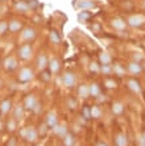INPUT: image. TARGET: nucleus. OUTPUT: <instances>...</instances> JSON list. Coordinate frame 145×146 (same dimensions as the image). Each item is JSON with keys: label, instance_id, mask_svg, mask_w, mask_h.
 Instances as JSON below:
<instances>
[{"label": "nucleus", "instance_id": "cd10ccee", "mask_svg": "<svg viewBox=\"0 0 145 146\" xmlns=\"http://www.w3.org/2000/svg\"><path fill=\"white\" fill-rule=\"evenodd\" d=\"M112 66H114V75H116L118 78H124L127 74V67L120 62H115Z\"/></svg>", "mask_w": 145, "mask_h": 146}, {"label": "nucleus", "instance_id": "f257e3e1", "mask_svg": "<svg viewBox=\"0 0 145 146\" xmlns=\"http://www.w3.org/2000/svg\"><path fill=\"white\" fill-rule=\"evenodd\" d=\"M36 76V72H34V68L31 66H23V67L17 68L16 72V82L20 83V84H28L31 83L32 80Z\"/></svg>", "mask_w": 145, "mask_h": 146}, {"label": "nucleus", "instance_id": "b1692460", "mask_svg": "<svg viewBox=\"0 0 145 146\" xmlns=\"http://www.w3.org/2000/svg\"><path fill=\"white\" fill-rule=\"evenodd\" d=\"M98 61L100 65H112L114 63V58H112V55L108 51L102 50V51H99V54H98Z\"/></svg>", "mask_w": 145, "mask_h": 146}, {"label": "nucleus", "instance_id": "5701e85b", "mask_svg": "<svg viewBox=\"0 0 145 146\" xmlns=\"http://www.w3.org/2000/svg\"><path fill=\"white\" fill-rule=\"evenodd\" d=\"M44 121L46 122V125L49 126V129H53L54 126L59 122V120H58V115L54 112V111H49V112L45 115Z\"/></svg>", "mask_w": 145, "mask_h": 146}, {"label": "nucleus", "instance_id": "393cba45", "mask_svg": "<svg viewBox=\"0 0 145 146\" xmlns=\"http://www.w3.org/2000/svg\"><path fill=\"white\" fill-rule=\"evenodd\" d=\"M90 113H91L92 120H100L103 117V108L100 107V104H92L90 106Z\"/></svg>", "mask_w": 145, "mask_h": 146}, {"label": "nucleus", "instance_id": "f3484780", "mask_svg": "<svg viewBox=\"0 0 145 146\" xmlns=\"http://www.w3.org/2000/svg\"><path fill=\"white\" fill-rule=\"evenodd\" d=\"M77 96L81 100H87L90 98V88H88V83H79L77 86Z\"/></svg>", "mask_w": 145, "mask_h": 146}, {"label": "nucleus", "instance_id": "39448f33", "mask_svg": "<svg viewBox=\"0 0 145 146\" xmlns=\"http://www.w3.org/2000/svg\"><path fill=\"white\" fill-rule=\"evenodd\" d=\"M37 29L34 27H31V25H28V27H24V29L20 32V40L21 44L24 42H33L36 38H37Z\"/></svg>", "mask_w": 145, "mask_h": 146}, {"label": "nucleus", "instance_id": "4c0bfd02", "mask_svg": "<svg viewBox=\"0 0 145 146\" xmlns=\"http://www.w3.org/2000/svg\"><path fill=\"white\" fill-rule=\"evenodd\" d=\"M51 76H53V74H51V71L49 70V68H46V70H44V71L40 72V79L44 83H47V82L51 80Z\"/></svg>", "mask_w": 145, "mask_h": 146}, {"label": "nucleus", "instance_id": "09e8293b", "mask_svg": "<svg viewBox=\"0 0 145 146\" xmlns=\"http://www.w3.org/2000/svg\"><path fill=\"white\" fill-rule=\"evenodd\" d=\"M1 117H3V113H1V111H0V121H1Z\"/></svg>", "mask_w": 145, "mask_h": 146}, {"label": "nucleus", "instance_id": "de8ad7c7", "mask_svg": "<svg viewBox=\"0 0 145 146\" xmlns=\"http://www.w3.org/2000/svg\"><path fill=\"white\" fill-rule=\"evenodd\" d=\"M8 1H11V0H0V3H8Z\"/></svg>", "mask_w": 145, "mask_h": 146}, {"label": "nucleus", "instance_id": "2f4dec72", "mask_svg": "<svg viewBox=\"0 0 145 146\" xmlns=\"http://www.w3.org/2000/svg\"><path fill=\"white\" fill-rule=\"evenodd\" d=\"M9 32V20L7 19H1L0 20V38L7 36V33Z\"/></svg>", "mask_w": 145, "mask_h": 146}, {"label": "nucleus", "instance_id": "ea45409f", "mask_svg": "<svg viewBox=\"0 0 145 146\" xmlns=\"http://www.w3.org/2000/svg\"><path fill=\"white\" fill-rule=\"evenodd\" d=\"M17 145H19V141H17V137L15 136H11L8 138L7 143H5V146H17Z\"/></svg>", "mask_w": 145, "mask_h": 146}, {"label": "nucleus", "instance_id": "37998d69", "mask_svg": "<svg viewBox=\"0 0 145 146\" xmlns=\"http://www.w3.org/2000/svg\"><path fill=\"white\" fill-rule=\"evenodd\" d=\"M96 146H110V145H108L106 141H99V142L96 143Z\"/></svg>", "mask_w": 145, "mask_h": 146}, {"label": "nucleus", "instance_id": "c03bdc74", "mask_svg": "<svg viewBox=\"0 0 145 146\" xmlns=\"http://www.w3.org/2000/svg\"><path fill=\"white\" fill-rule=\"evenodd\" d=\"M140 7H141L142 9H145V0H141V3H140Z\"/></svg>", "mask_w": 145, "mask_h": 146}, {"label": "nucleus", "instance_id": "f8f14e48", "mask_svg": "<svg viewBox=\"0 0 145 146\" xmlns=\"http://www.w3.org/2000/svg\"><path fill=\"white\" fill-rule=\"evenodd\" d=\"M25 24L19 17H12L9 20V33L11 34H19L24 29Z\"/></svg>", "mask_w": 145, "mask_h": 146}, {"label": "nucleus", "instance_id": "1a4fd4ad", "mask_svg": "<svg viewBox=\"0 0 145 146\" xmlns=\"http://www.w3.org/2000/svg\"><path fill=\"white\" fill-rule=\"evenodd\" d=\"M19 58L17 55H8L3 59V70L5 72H12L16 71L19 68Z\"/></svg>", "mask_w": 145, "mask_h": 146}, {"label": "nucleus", "instance_id": "f03ea898", "mask_svg": "<svg viewBox=\"0 0 145 146\" xmlns=\"http://www.w3.org/2000/svg\"><path fill=\"white\" fill-rule=\"evenodd\" d=\"M23 106L25 108L27 112H34L37 113L38 111H41V103L38 100L37 95L34 92H29L24 96L23 99Z\"/></svg>", "mask_w": 145, "mask_h": 146}, {"label": "nucleus", "instance_id": "79ce46f5", "mask_svg": "<svg viewBox=\"0 0 145 146\" xmlns=\"http://www.w3.org/2000/svg\"><path fill=\"white\" fill-rule=\"evenodd\" d=\"M140 143H141V146H145V129L142 130L141 138H140Z\"/></svg>", "mask_w": 145, "mask_h": 146}, {"label": "nucleus", "instance_id": "9d476101", "mask_svg": "<svg viewBox=\"0 0 145 146\" xmlns=\"http://www.w3.org/2000/svg\"><path fill=\"white\" fill-rule=\"evenodd\" d=\"M127 24L132 28H141L145 25V16L140 13L136 15H131V16L127 19Z\"/></svg>", "mask_w": 145, "mask_h": 146}, {"label": "nucleus", "instance_id": "0eeeda50", "mask_svg": "<svg viewBox=\"0 0 145 146\" xmlns=\"http://www.w3.org/2000/svg\"><path fill=\"white\" fill-rule=\"evenodd\" d=\"M125 67H127V74H129L133 78H138L140 75L144 74V66H142L141 62L129 61Z\"/></svg>", "mask_w": 145, "mask_h": 146}, {"label": "nucleus", "instance_id": "e433bc0d", "mask_svg": "<svg viewBox=\"0 0 145 146\" xmlns=\"http://www.w3.org/2000/svg\"><path fill=\"white\" fill-rule=\"evenodd\" d=\"M81 119L84 121L91 120V113H90V106H83L81 109Z\"/></svg>", "mask_w": 145, "mask_h": 146}, {"label": "nucleus", "instance_id": "2eb2a0df", "mask_svg": "<svg viewBox=\"0 0 145 146\" xmlns=\"http://www.w3.org/2000/svg\"><path fill=\"white\" fill-rule=\"evenodd\" d=\"M25 112H27V111H25V108H24L23 103H20V104L13 106V109H12L11 116H12V117H13V119L20 124V122L24 120V117H25Z\"/></svg>", "mask_w": 145, "mask_h": 146}, {"label": "nucleus", "instance_id": "f704fd0d", "mask_svg": "<svg viewBox=\"0 0 145 146\" xmlns=\"http://www.w3.org/2000/svg\"><path fill=\"white\" fill-rule=\"evenodd\" d=\"M62 143H63V146H74L75 145V136H74V133L69 132L67 134L62 138Z\"/></svg>", "mask_w": 145, "mask_h": 146}, {"label": "nucleus", "instance_id": "bb28decb", "mask_svg": "<svg viewBox=\"0 0 145 146\" xmlns=\"http://www.w3.org/2000/svg\"><path fill=\"white\" fill-rule=\"evenodd\" d=\"M88 71L92 76H98L100 75V63L98 59H91L88 62Z\"/></svg>", "mask_w": 145, "mask_h": 146}, {"label": "nucleus", "instance_id": "58836bf2", "mask_svg": "<svg viewBox=\"0 0 145 146\" xmlns=\"http://www.w3.org/2000/svg\"><path fill=\"white\" fill-rule=\"evenodd\" d=\"M90 17H91V15H90L88 11H82V12H79V15H78V20L82 21V23H87Z\"/></svg>", "mask_w": 145, "mask_h": 146}, {"label": "nucleus", "instance_id": "4be33fe9", "mask_svg": "<svg viewBox=\"0 0 145 146\" xmlns=\"http://www.w3.org/2000/svg\"><path fill=\"white\" fill-rule=\"evenodd\" d=\"M88 88H90V98H92L94 100L103 94V90H102L100 83H98L96 80L90 82V83H88Z\"/></svg>", "mask_w": 145, "mask_h": 146}, {"label": "nucleus", "instance_id": "72a5a7b5", "mask_svg": "<svg viewBox=\"0 0 145 146\" xmlns=\"http://www.w3.org/2000/svg\"><path fill=\"white\" fill-rule=\"evenodd\" d=\"M49 126L46 125V122L45 121H41L40 124H38L37 126V132H38V136H40V138H42V137L47 136V133H49Z\"/></svg>", "mask_w": 145, "mask_h": 146}, {"label": "nucleus", "instance_id": "4468645a", "mask_svg": "<svg viewBox=\"0 0 145 146\" xmlns=\"http://www.w3.org/2000/svg\"><path fill=\"white\" fill-rule=\"evenodd\" d=\"M96 5L95 0H75V8L79 11H91L96 8Z\"/></svg>", "mask_w": 145, "mask_h": 146}, {"label": "nucleus", "instance_id": "412c9836", "mask_svg": "<svg viewBox=\"0 0 145 146\" xmlns=\"http://www.w3.org/2000/svg\"><path fill=\"white\" fill-rule=\"evenodd\" d=\"M51 132H53V134L55 137H58V138H63V137L69 133L67 124H65V122H58L57 125L51 129Z\"/></svg>", "mask_w": 145, "mask_h": 146}, {"label": "nucleus", "instance_id": "aec40b11", "mask_svg": "<svg viewBox=\"0 0 145 146\" xmlns=\"http://www.w3.org/2000/svg\"><path fill=\"white\" fill-rule=\"evenodd\" d=\"M111 112H112V115L116 116V117L123 116L124 112H125V104L123 102H120V100H115V102H112Z\"/></svg>", "mask_w": 145, "mask_h": 146}, {"label": "nucleus", "instance_id": "473e14b6", "mask_svg": "<svg viewBox=\"0 0 145 146\" xmlns=\"http://www.w3.org/2000/svg\"><path fill=\"white\" fill-rule=\"evenodd\" d=\"M100 75L102 76H112L114 75V66L112 65H100Z\"/></svg>", "mask_w": 145, "mask_h": 146}, {"label": "nucleus", "instance_id": "c9c22d12", "mask_svg": "<svg viewBox=\"0 0 145 146\" xmlns=\"http://www.w3.org/2000/svg\"><path fill=\"white\" fill-rule=\"evenodd\" d=\"M66 107H67L70 111H75L78 108V99H75L74 96H69L66 99Z\"/></svg>", "mask_w": 145, "mask_h": 146}, {"label": "nucleus", "instance_id": "a18cd8bd", "mask_svg": "<svg viewBox=\"0 0 145 146\" xmlns=\"http://www.w3.org/2000/svg\"><path fill=\"white\" fill-rule=\"evenodd\" d=\"M3 86H4V82H3V79L0 78V90L3 88Z\"/></svg>", "mask_w": 145, "mask_h": 146}, {"label": "nucleus", "instance_id": "ddd939ff", "mask_svg": "<svg viewBox=\"0 0 145 146\" xmlns=\"http://www.w3.org/2000/svg\"><path fill=\"white\" fill-rule=\"evenodd\" d=\"M127 87H128L129 91H131L132 94H135V95H141L142 94L141 83H140L136 78H133V76H131L129 79H127Z\"/></svg>", "mask_w": 145, "mask_h": 146}, {"label": "nucleus", "instance_id": "9b49d317", "mask_svg": "<svg viewBox=\"0 0 145 146\" xmlns=\"http://www.w3.org/2000/svg\"><path fill=\"white\" fill-rule=\"evenodd\" d=\"M110 27L116 32H124L128 24H127V20H124L123 17H112L110 20Z\"/></svg>", "mask_w": 145, "mask_h": 146}, {"label": "nucleus", "instance_id": "6ab92c4d", "mask_svg": "<svg viewBox=\"0 0 145 146\" xmlns=\"http://www.w3.org/2000/svg\"><path fill=\"white\" fill-rule=\"evenodd\" d=\"M12 109H13V102L11 98H5L0 102V111L3 113V116H8L12 113Z\"/></svg>", "mask_w": 145, "mask_h": 146}, {"label": "nucleus", "instance_id": "a211bd4d", "mask_svg": "<svg viewBox=\"0 0 145 146\" xmlns=\"http://www.w3.org/2000/svg\"><path fill=\"white\" fill-rule=\"evenodd\" d=\"M61 67H62V63H61V59L58 57H50L49 58V70L51 71L53 75H57L61 72Z\"/></svg>", "mask_w": 145, "mask_h": 146}, {"label": "nucleus", "instance_id": "7c9ffc66", "mask_svg": "<svg viewBox=\"0 0 145 146\" xmlns=\"http://www.w3.org/2000/svg\"><path fill=\"white\" fill-rule=\"evenodd\" d=\"M103 86L107 90H115L118 88V80L114 79V76H107V78L103 79Z\"/></svg>", "mask_w": 145, "mask_h": 146}, {"label": "nucleus", "instance_id": "423d86ee", "mask_svg": "<svg viewBox=\"0 0 145 146\" xmlns=\"http://www.w3.org/2000/svg\"><path fill=\"white\" fill-rule=\"evenodd\" d=\"M47 67H49V57L45 51H40L34 58V68H36V71L41 72L46 70Z\"/></svg>", "mask_w": 145, "mask_h": 146}, {"label": "nucleus", "instance_id": "6e6552de", "mask_svg": "<svg viewBox=\"0 0 145 146\" xmlns=\"http://www.w3.org/2000/svg\"><path fill=\"white\" fill-rule=\"evenodd\" d=\"M62 84L66 87V88L69 90H73L75 88V86H77V75H75V72L73 71V70H66V71H63V74H62Z\"/></svg>", "mask_w": 145, "mask_h": 146}, {"label": "nucleus", "instance_id": "a19ab883", "mask_svg": "<svg viewBox=\"0 0 145 146\" xmlns=\"http://www.w3.org/2000/svg\"><path fill=\"white\" fill-rule=\"evenodd\" d=\"M95 102H96V104H102V103H106V102H107V95L102 94L100 96H98V98L95 99Z\"/></svg>", "mask_w": 145, "mask_h": 146}, {"label": "nucleus", "instance_id": "20e7f679", "mask_svg": "<svg viewBox=\"0 0 145 146\" xmlns=\"http://www.w3.org/2000/svg\"><path fill=\"white\" fill-rule=\"evenodd\" d=\"M19 136L21 137L23 139H25L27 142L29 143H34L37 142L40 136H38V132H37V128L36 126H25L23 129H20L19 132Z\"/></svg>", "mask_w": 145, "mask_h": 146}, {"label": "nucleus", "instance_id": "c85d7f7f", "mask_svg": "<svg viewBox=\"0 0 145 146\" xmlns=\"http://www.w3.org/2000/svg\"><path fill=\"white\" fill-rule=\"evenodd\" d=\"M17 126H19V122H17L12 116L5 120V130H7L8 133H15L17 130Z\"/></svg>", "mask_w": 145, "mask_h": 146}, {"label": "nucleus", "instance_id": "c756f323", "mask_svg": "<svg viewBox=\"0 0 145 146\" xmlns=\"http://www.w3.org/2000/svg\"><path fill=\"white\" fill-rule=\"evenodd\" d=\"M49 42L53 46H58V45L61 44V36H59V33L55 29H51L49 32Z\"/></svg>", "mask_w": 145, "mask_h": 146}, {"label": "nucleus", "instance_id": "49530a36", "mask_svg": "<svg viewBox=\"0 0 145 146\" xmlns=\"http://www.w3.org/2000/svg\"><path fill=\"white\" fill-rule=\"evenodd\" d=\"M1 68H3V59L0 58V70H1Z\"/></svg>", "mask_w": 145, "mask_h": 146}, {"label": "nucleus", "instance_id": "a878e982", "mask_svg": "<svg viewBox=\"0 0 145 146\" xmlns=\"http://www.w3.org/2000/svg\"><path fill=\"white\" fill-rule=\"evenodd\" d=\"M114 145L115 146H128V138L123 132H118L114 136Z\"/></svg>", "mask_w": 145, "mask_h": 146}, {"label": "nucleus", "instance_id": "7ed1b4c3", "mask_svg": "<svg viewBox=\"0 0 145 146\" xmlns=\"http://www.w3.org/2000/svg\"><path fill=\"white\" fill-rule=\"evenodd\" d=\"M33 54H34V49H33L32 42H24V44L19 45L17 51H16L17 58L23 62L31 61L32 58H33Z\"/></svg>", "mask_w": 145, "mask_h": 146}, {"label": "nucleus", "instance_id": "dca6fc26", "mask_svg": "<svg viewBox=\"0 0 145 146\" xmlns=\"http://www.w3.org/2000/svg\"><path fill=\"white\" fill-rule=\"evenodd\" d=\"M13 9H15V12L19 15H27L32 8H31V5H29V3H27V1H24V0H17V1H15V4H13Z\"/></svg>", "mask_w": 145, "mask_h": 146}]
</instances>
